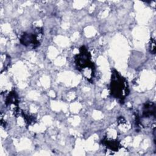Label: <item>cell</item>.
I'll return each instance as SVG.
<instances>
[{
  "mask_svg": "<svg viewBox=\"0 0 156 156\" xmlns=\"http://www.w3.org/2000/svg\"><path fill=\"white\" fill-rule=\"evenodd\" d=\"M142 118H149L155 117V104L152 102H146L142 108Z\"/></svg>",
  "mask_w": 156,
  "mask_h": 156,
  "instance_id": "277c9868",
  "label": "cell"
},
{
  "mask_svg": "<svg viewBox=\"0 0 156 156\" xmlns=\"http://www.w3.org/2000/svg\"><path fill=\"white\" fill-rule=\"evenodd\" d=\"M110 92L113 98L118 99L121 102L129 94L127 80L115 69L112 71Z\"/></svg>",
  "mask_w": 156,
  "mask_h": 156,
  "instance_id": "6da1fadb",
  "label": "cell"
},
{
  "mask_svg": "<svg viewBox=\"0 0 156 156\" xmlns=\"http://www.w3.org/2000/svg\"><path fill=\"white\" fill-rule=\"evenodd\" d=\"M43 29L40 27H35L31 32H24L20 38L21 43L25 46H32L35 48L38 46L41 41Z\"/></svg>",
  "mask_w": 156,
  "mask_h": 156,
  "instance_id": "3957f363",
  "label": "cell"
},
{
  "mask_svg": "<svg viewBox=\"0 0 156 156\" xmlns=\"http://www.w3.org/2000/svg\"><path fill=\"white\" fill-rule=\"evenodd\" d=\"M149 50L151 54H154L155 53V40L153 38L151 39V43L149 44Z\"/></svg>",
  "mask_w": 156,
  "mask_h": 156,
  "instance_id": "8992f818",
  "label": "cell"
},
{
  "mask_svg": "<svg viewBox=\"0 0 156 156\" xmlns=\"http://www.w3.org/2000/svg\"><path fill=\"white\" fill-rule=\"evenodd\" d=\"M91 55L87 48L85 46H82L79 49V53L74 57V62L76 68L80 71L85 76L87 73V69L92 76L94 77L95 66L94 64L91 61Z\"/></svg>",
  "mask_w": 156,
  "mask_h": 156,
  "instance_id": "7a4b0ae2",
  "label": "cell"
},
{
  "mask_svg": "<svg viewBox=\"0 0 156 156\" xmlns=\"http://www.w3.org/2000/svg\"><path fill=\"white\" fill-rule=\"evenodd\" d=\"M102 141L103 144L105 145L108 149H110L112 151H117L119 147V143L117 140H108L104 139Z\"/></svg>",
  "mask_w": 156,
  "mask_h": 156,
  "instance_id": "5b68a950",
  "label": "cell"
}]
</instances>
